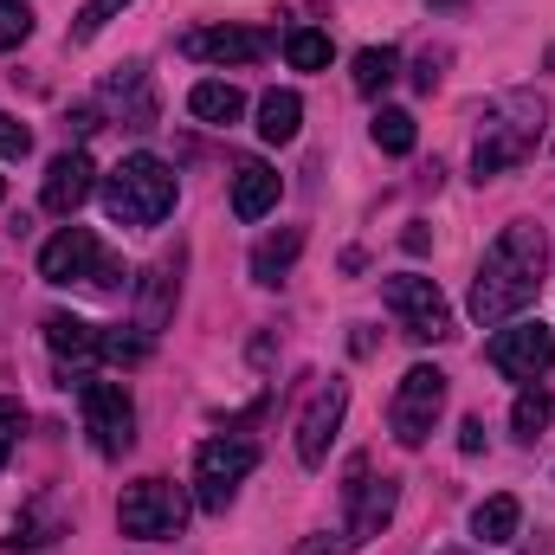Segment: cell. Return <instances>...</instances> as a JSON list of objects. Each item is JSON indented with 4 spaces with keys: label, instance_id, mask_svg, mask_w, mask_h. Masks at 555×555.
<instances>
[{
    "label": "cell",
    "instance_id": "4316f807",
    "mask_svg": "<svg viewBox=\"0 0 555 555\" xmlns=\"http://www.w3.org/2000/svg\"><path fill=\"white\" fill-rule=\"evenodd\" d=\"M375 142H382L388 155H414V142H420L414 117H408V111H375Z\"/></svg>",
    "mask_w": 555,
    "mask_h": 555
},
{
    "label": "cell",
    "instance_id": "7402d4cb",
    "mask_svg": "<svg viewBox=\"0 0 555 555\" xmlns=\"http://www.w3.org/2000/svg\"><path fill=\"white\" fill-rule=\"evenodd\" d=\"M297 124H304V98L297 91H266L259 98V137L266 142H291Z\"/></svg>",
    "mask_w": 555,
    "mask_h": 555
},
{
    "label": "cell",
    "instance_id": "e0dca14e",
    "mask_svg": "<svg viewBox=\"0 0 555 555\" xmlns=\"http://www.w3.org/2000/svg\"><path fill=\"white\" fill-rule=\"evenodd\" d=\"M175 297H181V259H162V266H149V284H142V330H149V336L168 323Z\"/></svg>",
    "mask_w": 555,
    "mask_h": 555
},
{
    "label": "cell",
    "instance_id": "e575fe53",
    "mask_svg": "<svg viewBox=\"0 0 555 555\" xmlns=\"http://www.w3.org/2000/svg\"><path fill=\"white\" fill-rule=\"evenodd\" d=\"M0 7H7V0H0Z\"/></svg>",
    "mask_w": 555,
    "mask_h": 555
},
{
    "label": "cell",
    "instance_id": "cb8c5ba5",
    "mask_svg": "<svg viewBox=\"0 0 555 555\" xmlns=\"http://www.w3.org/2000/svg\"><path fill=\"white\" fill-rule=\"evenodd\" d=\"M555 420V401H550V388L543 382H530L524 395H517V408H511V426H517V439L530 446V439H543V426Z\"/></svg>",
    "mask_w": 555,
    "mask_h": 555
},
{
    "label": "cell",
    "instance_id": "8fae6325",
    "mask_svg": "<svg viewBox=\"0 0 555 555\" xmlns=\"http://www.w3.org/2000/svg\"><path fill=\"white\" fill-rule=\"evenodd\" d=\"M181 52L201 59V65H253V59L272 52V33H259V26H194L181 39Z\"/></svg>",
    "mask_w": 555,
    "mask_h": 555
},
{
    "label": "cell",
    "instance_id": "ac0fdd59",
    "mask_svg": "<svg viewBox=\"0 0 555 555\" xmlns=\"http://www.w3.org/2000/svg\"><path fill=\"white\" fill-rule=\"evenodd\" d=\"M98 323H85V317H72V310H52L46 317V343H52V356H72V362H85V356H98Z\"/></svg>",
    "mask_w": 555,
    "mask_h": 555
},
{
    "label": "cell",
    "instance_id": "f1b7e54d",
    "mask_svg": "<svg viewBox=\"0 0 555 555\" xmlns=\"http://www.w3.org/2000/svg\"><path fill=\"white\" fill-rule=\"evenodd\" d=\"M26 33H33V7H26V0H7V7H0V52H13Z\"/></svg>",
    "mask_w": 555,
    "mask_h": 555
},
{
    "label": "cell",
    "instance_id": "484cf974",
    "mask_svg": "<svg viewBox=\"0 0 555 555\" xmlns=\"http://www.w3.org/2000/svg\"><path fill=\"white\" fill-rule=\"evenodd\" d=\"M98 356L104 362H124V369H142L149 362V330H104L98 336Z\"/></svg>",
    "mask_w": 555,
    "mask_h": 555
},
{
    "label": "cell",
    "instance_id": "9a60e30c",
    "mask_svg": "<svg viewBox=\"0 0 555 555\" xmlns=\"http://www.w3.org/2000/svg\"><path fill=\"white\" fill-rule=\"evenodd\" d=\"M278 194H284L278 168H266V162H240V175H233V214H240V220H266V214L278 207Z\"/></svg>",
    "mask_w": 555,
    "mask_h": 555
},
{
    "label": "cell",
    "instance_id": "30bf717a",
    "mask_svg": "<svg viewBox=\"0 0 555 555\" xmlns=\"http://www.w3.org/2000/svg\"><path fill=\"white\" fill-rule=\"evenodd\" d=\"M485 356H491V369L511 375V382H543L550 362H555V330L550 323H511V330H498V336L485 343Z\"/></svg>",
    "mask_w": 555,
    "mask_h": 555
},
{
    "label": "cell",
    "instance_id": "6da1fadb",
    "mask_svg": "<svg viewBox=\"0 0 555 555\" xmlns=\"http://www.w3.org/2000/svg\"><path fill=\"white\" fill-rule=\"evenodd\" d=\"M543 278H550V240H543V227H530V220L504 227V233L491 240V253L478 259V278H472V317H478L485 330L511 323V317L543 291Z\"/></svg>",
    "mask_w": 555,
    "mask_h": 555
},
{
    "label": "cell",
    "instance_id": "44dd1931",
    "mask_svg": "<svg viewBox=\"0 0 555 555\" xmlns=\"http://www.w3.org/2000/svg\"><path fill=\"white\" fill-rule=\"evenodd\" d=\"M517 524H524V504H517L511 491H498V498H485V504L472 511V537H478V543H511Z\"/></svg>",
    "mask_w": 555,
    "mask_h": 555
},
{
    "label": "cell",
    "instance_id": "603a6c76",
    "mask_svg": "<svg viewBox=\"0 0 555 555\" xmlns=\"http://www.w3.org/2000/svg\"><path fill=\"white\" fill-rule=\"evenodd\" d=\"M395 72H401V52H395V46L356 52V91H362V98H382V91L395 85Z\"/></svg>",
    "mask_w": 555,
    "mask_h": 555
},
{
    "label": "cell",
    "instance_id": "4dcf8cb0",
    "mask_svg": "<svg viewBox=\"0 0 555 555\" xmlns=\"http://www.w3.org/2000/svg\"><path fill=\"white\" fill-rule=\"evenodd\" d=\"M26 149H33V130H26L20 117H7V111H0V155H7V162H20Z\"/></svg>",
    "mask_w": 555,
    "mask_h": 555
},
{
    "label": "cell",
    "instance_id": "5bb4252c",
    "mask_svg": "<svg viewBox=\"0 0 555 555\" xmlns=\"http://www.w3.org/2000/svg\"><path fill=\"white\" fill-rule=\"evenodd\" d=\"M343 498H349V530H356V537H382L388 517H395L401 485H395V478H369V465H356L349 485H343Z\"/></svg>",
    "mask_w": 555,
    "mask_h": 555
},
{
    "label": "cell",
    "instance_id": "7a4b0ae2",
    "mask_svg": "<svg viewBox=\"0 0 555 555\" xmlns=\"http://www.w3.org/2000/svg\"><path fill=\"white\" fill-rule=\"evenodd\" d=\"M543 137V98L537 91H511L485 111V130L472 142V175L491 181V175H511L530 162V149Z\"/></svg>",
    "mask_w": 555,
    "mask_h": 555
},
{
    "label": "cell",
    "instance_id": "ffe728a7",
    "mask_svg": "<svg viewBox=\"0 0 555 555\" xmlns=\"http://www.w3.org/2000/svg\"><path fill=\"white\" fill-rule=\"evenodd\" d=\"M188 111H194L201 124H220V130H227V124H240L246 98H240L233 85H220V78H201V85L188 91Z\"/></svg>",
    "mask_w": 555,
    "mask_h": 555
},
{
    "label": "cell",
    "instance_id": "5b68a950",
    "mask_svg": "<svg viewBox=\"0 0 555 555\" xmlns=\"http://www.w3.org/2000/svg\"><path fill=\"white\" fill-rule=\"evenodd\" d=\"M117 524H124V537H137V543L181 537V524H188V491L168 485V478H137V485L124 491V504H117Z\"/></svg>",
    "mask_w": 555,
    "mask_h": 555
},
{
    "label": "cell",
    "instance_id": "83f0119b",
    "mask_svg": "<svg viewBox=\"0 0 555 555\" xmlns=\"http://www.w3.org/2000/svg\"><path fill=\"white\" fill-rule=\"evenodd\" d=\"M124 7H130V0H85V7H78V20H72V46H91V39H98Z\"/></svg>",
    "mask_w": 555,
    "mask_h": 555
},
{
    "label": "cell",
    "instance_id": "836d02e7",
    "mask_svg": "<svg viewBox=\"0 0 555 555\" xmlns=\"http://www.w3.org/2000/svg\"><path fill=\"white\" fill-rule=\"evenodd\" d=\"M0 201H7V175H0Z\"/></svg>",
    "mask_w": 555,
    "mask_h": 555
},
{
    "label": "cell",
    "instance_id": "52a82bcc",
    "mask_svg": "<svg viewBox=\"0 0 555 555\" xmlns=\"http://www.w3.org/2000/svg\"><path fill=\"white\" fill-rule=\"evenodd\" d=\"M78 408H85V433L104 459H124L137 446V408L124 395V382H78Z\"/></svg>",
    "mask_w": 555,
    "mask_h": 555
},
{
    "label": "cell",
    "instance_id": "2e32d148",
    "mask_svg": "<svg viewBox=\"0 0 555 555\" xmlns=\"http://www.w3.org/2000/svg\"><path fill=\"white\" fill-rule=\"evenodd\" d=\"M104 104H117L124 130H155V98H149V72L142 65H124V78L104 85Z\"/></svg>",
    "mask_w": 555,
    "mask_h": 555
},
{
    "label": "cell",
    "instance_id": "8992f818",
    "mask_svg": "<svg viewBox=\"0 0 555 555\" xmlns=\"http://www.w3.org/2000/svg\"><path fill=\"white\" fill-rule=\"evenodd\" d=\"M253 465H259L253 439H207L194 452V498H201V511H227L233 491L253 478Z\"/></svg>",
    "mask_w": 555,
    "mask_h": 555
},
{
    "label": "cell",
    "instance_id": "d6986e66",
    "mask_svg": "<svg viewBox=\"0 0 555 555\" xmlns=\"http://www.w3.org/2000/svg\"><path fill=\"white\" fill-rule=\"evenodd\" d=\"M297 253H304V233H297V227L259 240V246H253V278H259V284H284L291 266H297Z\"/></svg>",
    "mask_w": 555,
    "mask_h": 555
},
{
    "label": "cell",
    "instance_id": "ba28073f",
    "mask_svg": "<svg viewBox=\"0 0 555 555\" xmlns=\"http://www.w3.org/2000/svg\"><path fill=\"white\" fill-rule=\"evenodd\" d=\"M382 304L401 317V330L414 336V343H439V336H452V304H446V291L433 284V278L420 272H401L382 284Z\"/></svg>",
    "mask_w": 555,
    "mask_h": 555
},
{
    "label": "cell",
    "instance_id": "d6a6232c",
    "mask_svg": "<svg viewBox=\"0 0 555 555\" xmlns=\"http://www.w3.org/2000/svg\"><path fill=\"white\" fill-rule=\"evenodd\" d=\"M459 452H485V420H465L459 426Z\"/></svg>",
    "mask_w": 555,
    "mask_h": 555
},
{
    "label": "cell",
    "instance_id": "f546056e",
    "mask_svg": "<svg viewBox=\"0 0 555 555\" xmlns=\"http://www.w3.org/2000/svg\"><path fill=\"white\" fill-rule=\"evenodd\" d=\"M20 433H26V408L0 395V465L13 459V446H20Z\"/></svg>",
    "mask_w": 555,
    "mask_h": 555
},
{
    "label": "cell",
    "instance_id": "d4e9b609",
    "mask_svg": "<svg viewBox=\"0 0 555 555\" xmlns=\"http://www.w3.org/2000/svg\"><path fill=\"white\" fill-rule=\"evenodd\" d=\"M284 59H291L297 72H323V65H330V33H317V26H291V33H284Z\"/></svg>",
    "mask_w": 555,
    "mask_h": 555
},
{
    "label": "cell",
    "instance_id": "7c38bea8",
    "mask_svg": "<svg viewBox=\"0 0 555 555\" xmlns=\"http://www.w3.org/2000/svg\"><path fill=\"white\" fill-rule=\"evenodd\" d=\"M91 194H98V162H91L85 149H65V155L46 162V181H39L46 214H78Z\"/></svg>",
    "mask_w": 555,
    "mask_h": 555
},
{
    "label": "cell",
    "instance_id": "3957f363",
    "mask_svg": "<svg viewBox=\"0 0 555 555\" xmlns=\"http://www.w3.org/2000/svg\"><path fill=\"white\" fill-rule=\"evenodd\" d=\"M175 168L162 155H124L111 175H104V214L117 227H162L175 214Z\"/></svg>",
    "mask_w": 555,
    "mask_h": 555
},
{
    "label": "cell",
    "instance_id": "4fadbf2b",
    "mask_svg": "<svg viewBox=\"0 0 555 555\" xmlns=\"http://www.w3.org/2000/svg\"><path fill=\"white\" fill-rule=\"evenodd\" d=\"M343 414H349V388H343V382H330V388H317V395H310V408H304V420H297V459H304L310 472L330 459Z\"/></svg>",
    "mask_w": 555,
    "mask_h": 555
},
{
    "label": "cell",
    "instance_id": "9c48e42d",
    "mask_svg": "<svg viewBox=\"0 0 555 555\" xmlns=\"http://www.w3.org/2000/svg\"><path fill=\"white\" fill-rule=\"evenodd\" d=\"M439 414H446V375L420 362V369L401 375V388H395V401H388V426H395L401 446H426L433 426H439Z\"/></svg>",
    "mask_w": 555,
    "mask_h": 555
},
{
    "label": "cell",
    "instance_id": "1f68e13d",
    "mask_svg": "<svg viewBox=\"0 0 555 555\" xmlns=\"http://www.w3.org/2000/svg\"><path fill=\"white\" fill-rule=\"evenodd\" d=\"M297 555H349L343 537H310V543H297Z\"/></svg>",
    "mask_w": 555,
    "mask_h": 555
},
{
    "label": "cell",
    "instance_id": "277c9868",
    "mask_svg": "<svg viewBox=\"0 0 555 555\" xmlns=\"http://www.w3.org/2000/svg\"><path fill=\"white\" fill-rule=\"evenodd\" d=\"M39 278L46 284H91V291H117L124 266L104 253V240L91 227H65L39 246Z\"/></svg>",
    "mask_w": 555,
    "mask_h": 555
}]
</instances>
